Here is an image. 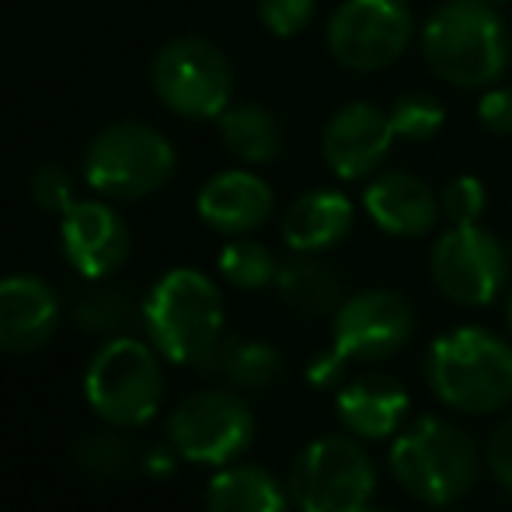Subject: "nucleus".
<instances>
[{
    "mask_svg": "<svg viewBox=\"0 0 512 512\" xmlns=\"http://www.w3.org/2000/svg\"><path fill=\"white\" fill-rule=\"evenodd\" d=\"M391 474L411 499L450 506L478 481V446L460 425L439 415L415 418L391 443Z\"/></svg>",
    "mask_w": 512,
    "mask_h": 512,
    "instance_id": "nucleus-4",
    "label": "nucleus"
},
{
    "mask_svg": "<svg viewBox=\"0 0 512 512\" xmlns=\"http://www.w3.org/2000/svg\"><path fill=\"white\" fill-rule=\"evenodd\" d=\"M506 321H509V331H512V293H509V304H506Z\"/></svg>",
    "mask_w": 512,
    "mask_h": 512,
    "instance_id": "nucleus-35",
    "label": "nucleus"
},
{
    "mask_svg": "<svg viewBox=\"0 0 512 512\" xmlns=\"http://www.w3.org/2000/svg\"><path fill=\"white\" fill-rule=\"evenodd\" d=\"M478 119L488 133L512 136V88H488L478 102Z\"/></svg>",
    "mask_w": 512,
    "mask_h": 512,
    "instance_id": "nucleus-31",
    "label": "nucleus"
},
{
    "mask_svg": "<svg viewBox=\"0 0 512 512\" xmlns=\"http://www.w3.org/2000/svg\"><path fill=\"white\" fill-rule=\"evenodd\" d=\"M150 345L168 363L216 366L223 345V297L216 283L196 269H171L143 304Z\"/></svg>",
    "mask_w": 512,
    "mask_h": 512,
    "instance_id": "nucleus-2",
    "label": "nucleus"
},
{
    "mask_svg": "<svg viewBox=\"0 0 512 512\" xmlns=\"http://www.w3.org/2000/svg\"><path fill=\"white\" fill-rule=\"evenodd\" d=\"M391 115L370 102H352L338 108L328 119L321 136L324 164L335 171L342 182H363L377 175L394 147Z\"/></svg>",
    "mask_w": 512,
    "mask_h": 512,
    "instance_id": "nucleus-13",
    "label": "nucleus"
},
{
    "mask_svg": "<svg viewBox=\"0 0 512 512\" xmlns=\"http://www.w3.org/2000/svg\"><path fill=\"white\" fill-rule=\"evenodd\" d=\"M425 63L453 88H492L512 60L502 14L488 0H446L422 28Z\"/></svg>",
    "mask_w": 512,
    "mask_h": 512,
    "instance_id": "nucleus-1",
    "label": "nucleus"
},
{
    "mask_svg": "<svg viewBox=\"0 0 512 512\" xmlns=\"http://www.w3.org/2000/svg\"><path fill=\"white\" fill-rule=\"evenodd\" d=\"M415 18L405 0H345L328 25V49L342 67L370 74L408 49Z\"/></svg>",
    "mask_w": 512,
    "mask_h": 512,
    "instance_id": "nucleus-11",
    "label": "nucleus"
},
{
    "mask_svg": "<svg viewBox=\"0 0 512 512\" xmlns=\"http://www.w3.org/2000/svg\"><path fill=\"white\" fill-rule=\"evenodd\" d=\"M74 460L81 471H88L91 478H102V481H115V478H126L136 464V446L129 443L122 432L112 429H95V432H84L81 439L74 443Z\"/></svg>",
    "mask_w": 512,
    "mask_h": 512,
    "instance_id": "nucleus-24",
    "label": "nucleus"
},
{
    "mask_svg": "<svg viewBox=\"0 0 512 512\" xmlns=\"http://www.w3.org/2000/svg\"><path fill=\"white\" fill-rule=\"evenodd\" d=\"M178 168L168 136L140 122L108 126L84 154V178L108 199H143L164 189Z\"/></svg>",
    "mask_w": 512,
    "mask_h": 512,
    "instance_id": "nucleus-6",
    "label": "nucleus"
},
{
    "mask_svg": "<svg viewBox=\"0 0 512 512\" xmlns=\"http://www.w3.org/2000/svg\"><path fill=\"white\" fill-rule=\"evenodd\" d=\"M60 324V300L39 276L0 279V352L25 356L53 338Z\"/></svg>",
    "mask_w": 512,
    "mask_h": 512,
    "instance_id": "nucleus-16",
    "label": "nucleus"
},
{
    "mask_svg": "<svg viewBox=\"0 0 512 512\" xmlns=\"http://www.w3.org/2000/svg\"><path fill=\"white\" fill-rule=\"evenodd\" d=\"M276 196L251 171H220L199 189L196 209L206 227L230 237H244L258 230L272 216Z\"/></svg>",
    "mask_w": 512,
    "mask_h": 512,
    "instance_id": "nucleus-17",
    "label": "nucleus"
},
{
    "mask_svg": "<svg viewBox=\"0 0 512 512\" xmlns=\"http://www.w3.org/2000/svg\"><path fill=\"white\" fill-rule=\"evenodd\" d=\"M356 209L342 192H304L283 216V241L300 255H321L352 234Z\"/></svg>",
    "mask_w": 512,
    "mask_h": 512,
    "instance_id": "nucleus-19",
    "label": "nucleus"
},
{
    "mask_svg": "<svg viewBox=\"0 0 512 512\" xmlns=\"http://www.w3.org/2000/svg\"><path fill=\"white\" fill-rule=\"evenodd\" d=\"M290 488L258 464H230L206 488V512H290Z\"/></svg>",
    "mask_w": 512,
    "mask_h": 512,
    "instance_id": "nucleus-21",
    "label": "nucleus"
},
{
    "mask_svg": "<svg viewBox=\"0 0 512 512\" xmlns=\"http://www.w3.org/2000/svg\"><path fill=\"white\" fill-rule=\"evenodd\" d=\"M373 488L377 471L356 436L314 439L293 460L290 499L300 512H363Z\"/></svg>",
    "mask_w": 512,
    "mask_h": 512,
    "instance_id": "nucleus-7",
    "label": "nucleus"
},
{
    "mask_svg": "<svg viewBox=\"0 0 512 512\" xmlns=\"http://www.w3.org/2000/svg\"><path fill=\"white\" fill-rule=\"evenodd\" d=\"M150 84L164 108L185 119H220L234 95L227 56L206 39H175L154 56Z\"/></svg>",
    "mask_w": 512,
    "mask_h": 512,
    "instance_id": "nucleus-8",
    "label": "nucleus"
},
{
    "mask_svg": "<svg viewBox=\"0 0 512 512\" xmlns=\"http://www.w3.org/2000/svg\"><path fill=\"white\" fill-rule=\"evenodd\" d=\"M77 324L84 331H98V335H115L129 324L133 317V304H129L126 290H115V286H105V290H91L81 297V304L74 310Z\"/></svg>",
    "mask_w": 512,
    "mask_h": 512,
    "instance_id": "nucleus-27",
    "label": "nucleus"
},
{
    "mask_svg": "<svg viewBox=\"0 0 512 512\" xmlns=\"http://www.w3.org/2000/svg\"><path fill=\"white\" fill-rule=\"evenodd\" d=\"M276 293L293 314L300 317H324L335 314L345 300V279L335 265L321 262L317 255H293L290 262L279 265Z\"/></svg>",
    "mask_w": 512,
    "mask_h": 512,
    "instance_id": "nucleus-20",
    "label": "nucleus"
},
{
    "mask_svg": "<svg viewBox=\"0 0 512 512\" xmlns=\"http://www.w3.org/2000/svg\"><path fill=\"white\" fill-rule=\"evenodd\" d=\"M485 457H488V467H492L495 481L512 492V418H506V422L492 432Z\"/></svg>",
    "mask_w": 512,
    "mask_h": 512,
    "instance_id": "nucleus-32",
    "label": "nucleus"
},
{
    "mask_svg": "<svg viewBox=\"0 0 512 512\" xmlns=\"http://www.w3.org/2000/svg\"><path fill=\"white\" fill-rule=\"evenodd\" d=\"M84 394H88L95 415L115 429L147 425L164 398V373L157 349L129 335L105 342L88 363Z\"/></svg>",
    "mask_w": 512,
    "mask_h": 512,
    "instance_id": "nucleus-5",
    "label": "nucleus"
},
{
    "mask_svg": "<svg viewBox=\"0 0 512 512\" xmlns=\"http://www.w3.org/2000/svg\"><path fill=\"white\" fill-rule=\"evenodd\" d=\"M408 391L387 373H366L338 387V422L356 439H387L401 432L408 415Z\"/></svg>",
    "mask_w": 512,
    "mask_h": 512,
    "instance_id": "nucleus-18",
    "label": "nucleus"
},
{
    "mask_svg": "<svg viewBox=\"0 0 512 512\" xmlns=\"http://www.w3.org/2000/svg\"><path fill=\"white\" fill-rule=\"evenodd\" d=\"M387 115H391L394 136L405 143L436 140L439 129H443V122H446L443 102H439L436 95H429V91H408V95H401L398 102L387 108Z\"/></svg>",
    "mask_w": 512,
    "mask_h": 512,
    "instance_id": "nucleus-26",
    "label": "nucleus"
},
{
    "mask_svg": "<svg viewBox=\"0 0 512 512\" xmlns=\"http://www.w3.org/2000/svg\"><path fill=\"white\" fill-rule=\"evenodd\" d=\"M317 0H258V18L279 39L300 35L314 21Z\"/></svg>",
    "mask_w": 512,
    "mask_h": 512,
    "instance_id": "nucleus-29",
    "label": "nucleus"
},
{
    "mask_svg": "<svg viewBox=\"0 0 512 512\" xmlns=\"http://www.w3.org/2000/svg\"><path fill=\"white\" fill-rule=\"evenodd\" d=\"M216 366L241 391H265L283 377L286 359L276 345L262 342V338H230L220 345Z\"/></svg>",
    "mask_w": 512,
    "mask_h": 512,
    "instance_id": "nucleus-23",
    "label": "nucleus"
},
{
    "mask_svg": "<svg viewBox=\"0 0 512 512\" xmlns=\"http://www.w3.org/2000/svg\"><path fill=\"white\" fill-rule=\"evenodd\" d=\"M363 209L384 234L425 237L443 216L439 196L411 171H380L363 192Z\"/></svg>",
    "mask_w": 512,
    "mask_h": 512,
    "instance_id": "nucleus-15",
    "label": "nucleus"
},
{
    "mask_svg": "<svg viewBox=\"0 0 512 512\" xmlns=\"http://www.w3.org/2000/svg\"><path fill=\"white\" fill-rule=\"evenodd\" d=\"M279 262L272 251L248 237H237L220 251V276L237 290H262V286L276 283Z\"/></svg>",
    "mask_w": 512,
    "mask_h": 512,
    "instance_id": "nucleus-25",
    "label": "nucleus"
},
{
    "mask_svg": "<svg viewBox=\"0 0 512 512\" xmlns=\"http://www.w3.org/2000/svg\"><path fill=\"white\" fill-rule=\"evenodd\" d=\"M363 512H391V509H380V506H366Z\"/></svg>",
    "mask_w": 512,
    "mask_h": 512,
    "instance_id": "nucleus-36",
    "label": "nucleus"
},
{
    "mask_svg": "<svg viewBox=\"0 0 512 512\" xmlns=\"http://www.w3.org/2000/svg\"><path fill=\"white\" fill-rule=\"evenodd\" d=\"M223 147L244 164H269L283 154V126L262 105H230L220 115Z\"/></svg>",
    "mask_w": 512,
    "mask_h": 512,
    "instance_id": "nucleus-22",
    "label": "nucleus"
},
{
    "mask_svg": "<svg viewBox=\"0 0 512 512\" xmlns=\"http://www.w3.org/2000/svg\"><path fill=\"white\" fill-rule=\"evenodd\" d=\"M488 4H509V0H488Z\"/></svg>",
    "mask_w": 512,
    "mask_h": 512,
    "instance_id": "nucleus-37",
    "label": "nucleus"
},
{
    "mask_svg": "<svg viewBox=\"0 0 512 512\" xmlns=\"http://www.w3.org/2000/svg\"><path fill=\"white\" fill-rule=\"evenodd\" d=\"M432 283L446 300L460 307H488L509 279L506 244L478 223L450 227L436 241L429 258Z\"/></svg>",
    "mask_w": 512,
    "mask_h": 512,
    "instance_id": "nucleus-10",
    "label": "nucleus"
},
{
    "mask_svg": "<svg viewBox=\"0 0 512 512\" xmlns=\"http://www.w3.org/2000/svg\"><path fill=\"white\" fill-rule=\"evenodd\" d=\"M32 199H35V206L46 209V213H67V209L77 203L74 178H70L67 168H60V164H42L32 178Z\"/></svg>",
    "mask_w": 512,
    "mask_h": 512,
    "instance_id": "nucleus-30",
    "label": "nucleus"
},
{
    "mask_svg": "<svg viewBox=\"0 0 512 512\" xmlns=\"http://www.w3.org/2000/svg\"><path fill=\"white\" fill-rule=\"evenodd\" d=\"M429 387L446 408L492 415L512 401V345L488 328H453L429 345Z\"/></svg>",
    "mask_w": 512,
    "mask_h": 512,
    "instance_id": "nucleus-3",
    "label": "nucleus"
},
{
    "mask_svg": "<svg viewBox=\"0 0 512 512\" xmlns=\"http://www.w3.org/2000/svg\"><path fill=\"white\" fill-rule=\"evenodd\" d=\"M439 206H443V216L450 220V227H464V223L481 220V213L488 206V192L474 175H460L443 189Z\"/></svg>",
    "mask_w": 512,
    "mask_h": 512,
    "instance_id": "nucleus-28",
    "label": "nucleus"
},
{
    "mask_svg": "<svg viewBox=\"0 0 512 512\" xmlns=\"http://www.w3.org/2000/svg\"><path fill=\"white\" fill-rule=\"evenodd\" d=\"M349 366H352L349 359H342L335 349H324L321 356H314V363L307 366V380L314 387H335V384H342Z\"/></svg>",
    "mask_w": 512,
    "mask_h": 512,
    "instance_id": "nucleus-33",
    "label": "nucleus"
},
{
    "mask_svg": "<svg viewBox=\"0 0 512 512\" xmlns=\"http://www.w3.org/2000/svg\"><path fill=\"white\" fill-rule=\"evenodd\" d=\"M175 460H182V457H178V453H175V446H171V450H164V453H150V460H147V471L150 474H171V471H175Z\"/></svg>",
    "mask_w": 512,
    "mask_h": 512,
    "instance_id": "nucleus-34",
    "label": "nucleus"
},
{
    "mask_svg": "<svg viewBox=\"0 0 512 512\" xmlns=\"http://www.w3.org/2000/svg\"><path fill=\"white\" fill-rule=\"evenodd\" d=\"M415 335V310L394 290H363L342 300L331 321V349L349 363H380Z\"/></svg>",
    "mask_w": 512,
    "mask_h": 512,
    "instance_id": "nucleus-12",
    "label": "nucleus"
},
{
    "mask_svg": "<svg viewBox=\"0 0 512 512\" xmlns=\"http://www.w3.org/2000/svg\"><path fill=\"white\" fill-rule=\"evenodd\" d=\"M255 439V415L230 391H196L168 418V443L189 464L227 467Z\"/></svg>",
    "mask_w": 512,
    "mask_h": 512,
    "instance_id": "nucleus-9",
    "label": "nucleus"
},
{
    "mask_svg": "<svg viewBox=\"0 0 512 512\" xmlns=\"http://www.w3.org/2000/svg\"><path fill=\"white\" fill-rule=\"evenodd\" d=\"M63 255L84 279H105L126 262L129 230L112 206L95 199H77L63 213Z\"/></svg>",
    "mask_w": 512,
    "mask_h": 512,
    "instance_id": "nucleus-14",
    "label": "nucleus"
}]
</instances>
